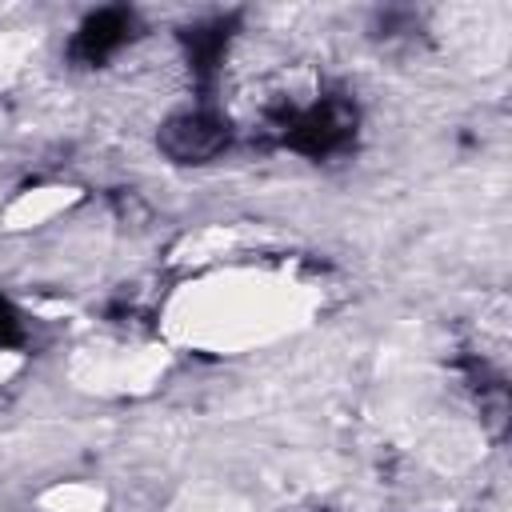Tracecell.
Wrapping results in <instances>:
<instances>
[{
    "label": "cell",
    "instance_id": "6da1fadb",
    "mask_svg": "<svg viewBox=\"0 0 512 512\" xmlns=\"http://www.w3.org/2000/svg\"><path fill=\"white\" fill-rule=\"evenodd\" d=\"M304 316V292L288 276L260 272V268H232L212 272L172 304V328L180 340L212 348V352H240L252 344H268L288 332Z\"/></svg>",
    "mask_w": 512,
    "mask_h": 512
}]
</instances>
